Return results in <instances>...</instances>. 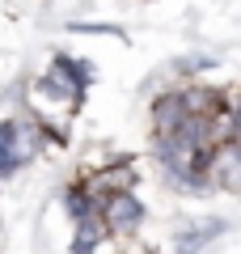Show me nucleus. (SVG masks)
Here are the masks:
<instances>
[{
	"label": "nucleus",
	"mask_w": 241,
	"mask_h": 254,
	"mask_svg": "<svg viewBox=\"0 0 241 254\" xmlns=\"http://www.w3.org/2000/svg\"><path fill=\"white\" fill-rule=\"evenodd\" d=\"M34 153H38V131L17 119H4L0 123V178L17 174Z\"/></svg>",
	"instance_id": "1"
},
{
	"label": "nucleus",
	"mask_w": 241,
	"mask_h": 254,
	"mask_svg": "<svg viewBox=\"0 0 241 254\" xmlns=\"http://www.w3.org/2000/svg\"><path fill=\"white\" fill-rule=\"evenodd\" d=\"M102 220H106L110 233L131 237L135 229L144 225V203L135 199L131 190H115V195H106V199H102Z\"/></svg>",
	"instance_id": "2"
},
{
	"label": "nucleus",
	"mask_w": 241,
	"mask_h": 254,
	"mask_svg": "<svg viewBox=\"0 0 241 254\" xmlns=\"http://www.w3.org/2000/svg\"><path fill=\"white\" fill-rule=\"evenodd\" d=\"M186 123H190L186 93H165V98H157V106H152V131H157V140L161 136H178Z\"/></svg>",
	"instance_id": "3"
},
{
	"label": "nucleus",
	"mask_w": 241,
	"mask_h": 254,
	"mask_svg": "<svg viewBox=\"0 0 241 254\" xmlns=\"http://www.w3.org/2000/svg\"><path fill=\"white\" fill-rule=\"evenodd\" d=\"M224 229V220H199V225H190V229H182L178 233V242H174V250L178 254H199L203 246H212V237Z\"/></svg>",
	"instance_id": "4"
},
{
	"label": "nucleus",
	"mask_w": 241,
	"mask_h": 254,
	"mask_svg": "<svg viewBox=\"0 0 241 254\" xmlns=\"http://www.w3.org/2000/svg\"><path fill=\"white\" fill-rule=\"evenodd\" d=\"M106 220H102V212H93V216L76 220V237H72V254H98V242L106 237Z\"/></svg>",
	"instance_id": "5"
}]
</instances>
